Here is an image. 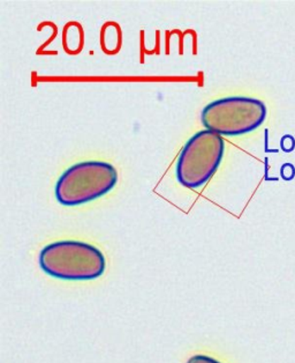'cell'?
Returning a JSON list of instances; mask_svg holds the SVG:
<instances>
[{"instance_id":"6da1fadb","label":"cell","mask_w":295,"mask_h":363,"mask_svg":"<svg viewBox=\"0 0 295 363\" xmlns=\"http://www.w3.org/2000/svg\"><path fill=\"white\" fill-rule=\"evenodd\" d=\"M40 267L53 278L83 281L102 277L106 262L102 251L89 243L59 241L43 247Z\"/></svg>"},{"instance_id":"7a4b0ae2","label":"cell","mask_w":295,"mask_h":363,"mask_svg":"<svg viewBox=\"0 0 295 363\" xmlns=\"http://www.w3.org/2000/svg\"><path fill=\"white\" fill-rule=\"evenodd\" d=\"M118 183L111 163L84 161L69 167L56 184V198L64 206H79L109 194Z\"/></svg>"},{"instance_id":"3957f363","label":"cell","mask_w":295,"mask_h":363,"mask_svg":"<svg viewBox=\"0 0 295 363\" xmlns=\"http://www.w3.org/2000/svg\"><path fill=\"white\" fill-rule=\"evenodd\" d=\"M265 102L248 96H229L214 101L203 109V126L219 135L236 137L258 130L267 118Z\"/></svg>"},{"instance_id":"277c9868","label":"cell","mask_w":295,"mask_h":363,"mask_svg":"<svg viewBox=\"0 0 295 363\" xmlns=\"http://www.w3.org/2000/svg\"><path fill=\"white\" fill-rule=\"evenodd\" d=\"M224 152L221 135L210 130L197 132L187 141L178 157V181L185 188H201L217 172Z\"/></svg>"},{"instance_id":"5b68a950","label":"cell","mask_w":295,"mask_h":363,"mask_svg":"<svg viewBox=\"0 0 295 363\" xmlns=\"http://www.w3.org/2000/svg\"><path fill=\"white\" fill-rule=\"evenodd\" d=\"M100 45L108 55H115L122 48V29L115 22H108L100 32Z\"/></svg>"},{"instance_id":"8992f818","label":"cell","mask_w":295,"mask_h":363,"mask_svg":"<svg viewBox=\"0 0 295 363\" xmlns=\"http://www.w3.org/2000/svg\"><path fill=\"white\" fill-rule=\"evenodd\" d=\"M83 29L80 23L69 22L64 29V48L71 55L79 54L84 43Z\"/></svg>"},{"instance_id":"52a82bcc","label":"cell","mask_w":295,"mask_h":363,"mask_svg":"<svg viewBox=\"0 0 295 363\" xmlns=\"http://www.w3.org/2000/svg\"><path fill=\"white\" fill-rule=\"evenodd\" d=\"M187 363H221L219 361L214 360L212 357H207V355H195L190 357Z\"/></svg>"}]
</instances>
